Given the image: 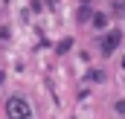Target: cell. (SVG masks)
Here are the masks:
<instances>
[{"mask_svg": "<svg viewBox=\"0 0 125 119\" xmlns=\"http://www.w3.org/2000/svg\"><path fill=\"white\" fill-rule=\"evenodd\" d=\"M9 113H12L15 119H23L26 113H29V110H26V105H23L21 99H12V105H9Z\"/></svg>", "mask_w": 125, "mask_h": 119, "instance_id": "cell-1", "label": "cell"}]
</instances>
